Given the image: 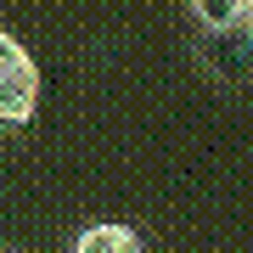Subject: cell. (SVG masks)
<instances>
[{
  "instance_id": "cell-3",
  "label": "cell",
  "mask_w": 253,
  "mask_h": 253,
  "mask_svg": "<svg viewBox=\"0 0 253 253\" xmlns=\"http://www.w3.org/2000/svg\"><path fill=\"white\" fill-rule=\"evenodd\" d=\"M73 253H141L135 225H118V219H96L73 236Z\"/></svg>"
},
{
  "instance_id": "cell-4",
  "label": "cell",
  "mask_w": 253,
  "mask_h": 253,
  "mask_svg": "<svg viewBox=\"0 0 253 253\" xmlns=\"http://www.w3.org/2000/svg\"><path fill=\"white\" fill-rule=\"evenodd\" d=\"M191 17H197L203 34H219V28H242L248 0H191Z\"/></svg>"
},
{
  "instance_id": "cell-5",
  "label": "cell",
  "mask_w": 253,
  "mask_h": 253,
  "mask_svg": "<svg viewBox=\"0 0 253 253\" xmlns=\"http://www.w3.org/2000/svg\"><path fill=\"white\" fill-rule=\"evenodd\" d=\"M242 34L253 40V0H248V17H242Z\"/></svg>"
},
{
  "instance_id": "cell-1",
  "label": "cell",
  "mask_w": 253,
  "mask_h": 253,
  "mask_svg": "<svg viewBox=\"0 0 253 253\" xmlns=\"http://www.w3.org/2000/svg\"><path fill=\"white\" fill-rule=\"evenodd\" d=\"M40 113V68L17 40L0 28V124L23 129Z\"/></svg>"
},
{
  "instance_id": "cell-2",
  "label": "cell",
  "mask_w": 253,
  "mask_h": 253,
  "mask_svg": "<svg viewBox=\"0 0 253 253\" xmlns=\"http://www.w3.org/2000/svg\"><path fill=\"white\" fill-rule=\"evenodd\" d=\"M203 56H208V68H214L225 84H236V79H248V73H253V40L242 34V28L203 34Z\"/></svg>"
}]
</instances>
